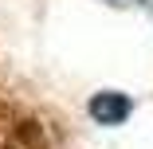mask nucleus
Segmentation results:
<instances>
[{"instance_id":"nucleus-1","label":"nucleus","mask_w":153,"mask_h":149,"mask_svg":"<svg viewBox=\"0 0 153 149\" xmlns=\"http://www.w3.org/2000/svg\"><path fill=\"white\" fill-rule=\"evenodd\" d=\"M130 110H134V102L122 94V90H102V94L90 98V118L102 122V126H122L130 118Z\"/></svg>"}]
</instances>
